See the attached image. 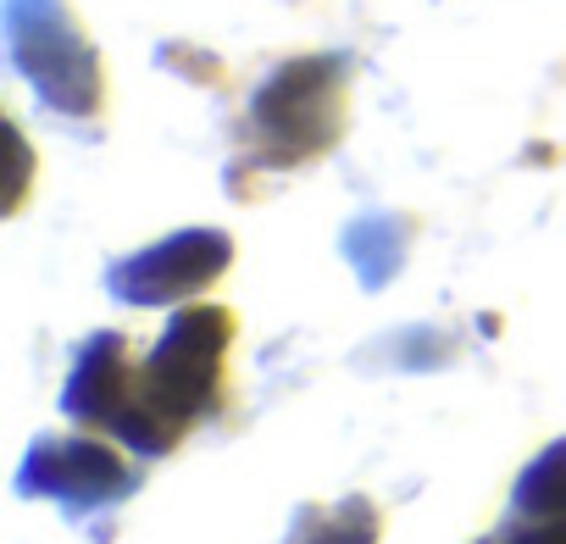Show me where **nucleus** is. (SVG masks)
Instances as JSON below:
<instances>
[{
  "label": "nucleus",
  "instance_id": "nucleus-6",
  "mask_svg": "<svg viewBox=\"0 0 566 544\" xmlns=\"http://www.w3.org/2000/svg\"><path fill=\"white\" fill-rule=\"evenodd\" d=\"M18 489L45 494V500L67 505L73 516H84V511L128 500L139 489V472L112 444H101L90 433H51L29 450V461L18 472Z\"/></svg>",
  "mask_w": 566,
  "mask_h": 544
},
{
  "label": "nucleus",
  "instance_id": "nucleus-5",
  "mask_svg": "<svg viewBox=\"0 0 566 544\" xmlns=\"http://www.w3.org/2000/svg\"><path fill=\"white\" fill-rule=\"evenodd\" d=\"M233 261V239L222 228H184L139 255H123L106 272V290L123 306H172L211 290Z\"/></svg>",
  "mask_w": 566,
  "mask_h": 544
},
{
  "label": "nucleus",
  "instance_id": "nucleus-4",
  "mask_svg": "<svg viewBox=\"0 0 566 544\" xmlns=\"http://www.w3.org/2000/svg\"><path fill=\"white\" fill-rule=\"evenodd\" d=\"M67 417L84 422L90 433H117L123 444H134L139 456H167L184 433H172L150 400H145V367L128 356L123 334H95L67 378L62 395Z\"/></svg>",
  "mask_w": 566,
  "mask_h": 544
},
{
  "label": "nucleus",
  "instance_id": "nucleus-8",
  "mask_svg": "<svg viewBox=\"0 0 566 544\" xmlns=\"http://www.w3.org/2000/svg\"><path fill=\"white\" fill-rule=\"evenodd\" d=\"M345 250H350V266L361 272V284L384 290L406 261V222L400 217H361L345 233Z\"/></svg>",
  "mask_w": 566,
  "mask_h": 544
},
{
  "label": "nucleus",
  "instance_id": "nucleus-10",
  "mask_svg": "<svg viewBox=\"0 0 566 544\" xmlns=\"http://www.w3.org/2000/svg\"><path fill=\"white\" fill-rule=\"evenodd\" d=\"M500 544H566V511L555 516H527V522H511L500 533Z\"/></svg>",
  "mask_w": 566,
  "mask_h": 544
},
{
  "label": "nucleus",
  "instance_id": "nucleus-12",
  "mask_svg": "<svg viewBox=\"0 0 566 544\" xmlns=\"http://www.w3.org/2000/svg\"><path fill=\"white\" fill-rule=\"evenodd\" d=\"M483 544H500V538H483Z\"/></svg>",
  "mask_w": 566,
  "mask_h": 544
},
{
  "label": "nucleus",
  "instance_id": "nucleus-1",
  "mask_svg": "<svg viewBox=\"0 0 566 544\" xmlns=\"http://www.w3.org/2000/svg\"><path fill=\"white\" fill-rule=\"evenodd\" d=\"M350 56H295L250 101L244 156L233 172H295L328 156L345 134Z\"/></svg>",
  "mask_w": 566,
  "mask_h": 544
},
{
  "label": "nucleus",
  "instance_id": "nucleus-2",
  "mask_svg": "<svg viewBox=\"0 0 566 544\" xmlns=\"http://www.w3.org/2000/svg\"><path fill=\"white\" fill-rule=\"evenodd\" d=\"M7 51L34 95L62 117H95L106 101L101 56L67 0H7Z\"/></svg>",
  "mask_w": 566,
  "mask_h": 544
},
{
  "label": "nucleus",
  "instance_id": "nucleus-9",
  "mask_svg": "<svg viewBox=\"0 0 566 544\" xmlns=\"http://www.w3.org/2000/svg\"><path fill=\"white\" fill-rule=\"evenodd\" d=\"M516 511L522 516H555L566 511V439L549 444L516 483Z\"/></svg>",
  "mask_w": 566,
  "mask_h": 544
},
{
  "label": "nucleus",
  "instance_id": "nucleus-3",
  "mask_svg": "<svg viewBox=\"0 0 566 544\" xmlns=\"http://www.w3.org/2000/svg\"><path fill=\"white\" fill-rule=\"evenodd\" d=\"M228 339H233V317L222 306H189L167 323L161 345L150 351L145 400L172 433H189V422L222 400Z\"/></svg>",
  "mask_w": 566,
  "mask_h": 544
},
{
  "label": "nucleus",
  "instance_id": "nucleus-7",
  "mask_svg": "<svg viewBox=\"0 0 566 544\" xmlns=\"http://www.w3.org/2000/svg\"><path fill=\"white\" fill-rule=\"evenodd\" d=\"M384 522L367 494H345L334 505H306L283 544H378Z\"/></svg>",
  "mask_w": 566,
  "mask_h": 544
},
{
  "label": "nucleus",
  "instance_id": "nucleus-11",
  "mask_svg": "<svg viewBox=\"0 0 566 544\" xmlns=\"http://www.w3.org/2000/svg\"><path fill=\"white\" fill-rule=\"evenodd\" d=\"M161 67H178V73H189L195 84H217V79H222V67H217L206 51H195V45H161Z\"/></svg>",
  "mask_w": 566,
  "mask_h": 544
}]
</instances>
